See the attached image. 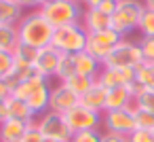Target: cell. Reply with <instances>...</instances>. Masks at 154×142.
Wrapping results in <instances>:
<instances>
[{
    "label": "cell",
    "mask_w": 154,
    "mask_h": 142,
    "mask_svg": "<svg viewBox=\"0 0 154 142\" xmlns=\"http://www.w3.org/2000/svg\"><path fill=\"white\" fill-rule=\"evenodd\" d=\"M74 64H76V74H85V76H93V79H97V74L101 72V64L93 57V55H89L87 51H80V53H76L74 55Z\"/></svg>",
    "instance_id": "cell-17"
},
{
    "label": "cell",
    "mask_w": 154,
    "mask_h": 142,
    "mask_svg": "<svg viewBox=\"0 0 154 142\" xmlns=\"http://www.w3.org/2000/svg\"><path fill=\"white\" fill-rule=\"evenodd\" d=\"M97 83L106 89L131 85V83H135V70L133 68H108V66H103L101 72L97 74Z\"/></svg>",
    "instance_id": "cell-11"
},
{
    "label": "cell",
    "mask_w": 154,
    "mask_h": 142,
    "mask_svg": "<svg viewBox=\"0 0 154 142\" xmlns=\"http://www.w3.org/2000/svg\"><path fill=\"white\" fill-rule=\"evenodd\" d=\"M101 142H129V138L127 136H120V134L106 131V134H101Z\"/></svg>",
    "instance_id": "cell-37"
},
{
    "label": "cell",
    "mask_w": 154,
    "mask_h": 142,
    "mask_svg": "<svg viewBox=\"0 0 154 142\" xmlns=\"http://www.w3.org/2000/svg\"><path fill=\"white\" fill-rule=\"evenodd\" d=\"M36 125H38V129L42 131L45 138L63 140V142H70V138H72V129L66 123V117L59 115V112H53V110L42 112L40 117H36Z\"/></svg>",
    "instance_id": "cell-7"
},
{
    "label": "cell",
    "mask_w": 154,
    "mask_h": 142,
    "mask_svg": "<svg viewBox=\"0 0 154 142\" xmlns=\"http://www.w3.org/2000/svg\"><path fill=\"white\" fill-rule=\"evenodd\" d=\"M19 43L17 36V26H7L0 24V51H13Z\"/></svg>",
    "instance_id": "cell-24"
},
{
    "label": "cell",
    "mask_w": 154,
    "mask_h": 142,
    "mask_svg": "<svg viewBox=\"0 0 154 142\" xmlns=\"http://www.w3.org/2000/svg\"><path fill=\"white\" fill-rule=\"evenodd\" d=\"M139 49H141L143 62H154V36H141Z\"/></svg>",
    "instance_id": "cell-33"
},
{
    "label": "cell",
    "mask_w": 154,
    "mask_h": 142,
    "mask_svg": "<svg viewBox=\"0 0 154 142\" xmlns=\"http://www.w3.org/2000/svg\"><path fill=\"white\" fill-rule=\"evenodd\" d=\"M66 123L70 125L72 134L76 131H91V129H99V125L103 123L101 115L95 112V110H89L87 106L82 104H76L72 110H68L66 115Z\"/></svg>",
    "instance_id": "cell-8"
},
{
    "label": "cell",
    "mask_w": 154,
    "mask_h": 142,
    "mask_svg": "<svg viewBox=\"0 0 154 142\" xmlns=\"http://www.w3.org/2000/svg\"><path fill=\"white\" fill-rule=\"evenodd\" d=\"M59 57H61V53H59V51H57L53 45L38 49L36 60H34V64H32V66H34V72H36L38 76L47 79V81H51V79L55 76V72H57Z\"/></svg>",
    "instance_id": "cell-9"
},
{
    "label": "cell",
    "mask_w": 154,
    "mask_h": 142,
    "mask_svg": "<svg viewBox=\"0 0 154 142\" xmlns=\"http://www.w3.org/2000/svg\"><path fill=\"white\" fill-rule=\"evenodd\" d=\"M139 64H143V55L139 49V43L122 38L110 53V57L103 62V66L108 68H137Z\"/></svg>",
    "instance_id": "cell-5"
},
{
    "label": "cell",
    "mask_w": 154,
    "mask_h": 142,
    "mask_svg": "<svg viewBox=\"0 0 154 142\" xmlns=\"http://www.w3.org/2000/svg\"><path fill=\"white\" fill-rule=\"evenodd\" d=\"M21 17H23V9L19 5H15L13 0H0V24L17 26Z\"/></svg>",
    "instance_id": "cell-20"
},
{
    "label": "cell",
    "mask_w": 154,
    "mask_h": 142,
    "mask_svg": "<svg viewBox=\"0 0 154 142\" xmlns=\"http://www.w3.org/2000/svg\"><path fill=\"white\" fill-rule=\"evenodd\" d=\"M131 104H133V93H131L129 85H120V87L108 89L106 110H120V108H129Z\"/></svg>",
    "instance_id": "cell-14"
},
{
    "label": "cell",
    "mask_w": 154,
    "mask_h": 142,
    "mask_svg": "<svg viewBox=\"0 0 154 142\" xmlns=\"http://www.w3.org/2000/svg\"><path fill=\"white\" fill-rule=\"evenodd\" d=\"M15 5H19L21 9H34L36 11V7H40V0H13Z\"/></svg>",
    "instance_id": "cell-38"
},
{
    "label": "cell",
    "mask_w": 154,
    "mask_h": 142,
    "mask_svg": "<svg viewBox=\"0 0 154 142\" xmlns=\"http://www.w3.org/2000/svg\"><path fill=\"white\" fill-rule=\"evenodd\" d=\"M36 53H38V49H34V47H30V45H26V43H17V47L13 49V55H15V60H19V62H26V64H34V60H36Z\"/></svg>",
    "instance_id": "cell-27"
},
{
    "label": "cell",
    "mask_w": 154,
    "mask_h": 142,
    "mask_svg": "<svg viewBox=\"0 0 154 142\" xmlns=\"http://www.w3.org/2000/svg\"><path fill=\"white\" fill-rule=\"evenodd\" d=\"M116 7H118V0H101V2H99V11L101 13H106V15H114V11H116Z\"/></svg>",
    "instance_id": "cell-36"
},
{
    "label": "cell",
    "mask_w": 154,
    "mask_h": 142,
    "mask_svg": "<svg viewBox=\"0 0 154 142\" xmlns=\"http://www.w3.org/2000/svg\"><path fill=\"white\" fill-rule=\"evenodd\" d=\"M70 142H101V134H99V129H91V131H76V134H72Z\"/></svg>",
    "instance_id": "cell-34"
},
{
    "label": "cell",
    "mask_w": 154,
    "mask_h": 142,
    "mask_svg": "<svg viewBox=\"0 0 154 142\" xmlns=\"http://www.w3.org/2000/svg\"><path fill=\"white\" fill-rule=\"evenodd\" d=\"M15 66V55L13 51H0V76H7Z\"/></svg>",
    "instance_id": "cell-31"
},
{
    "label": "cell",
    "mask_w": 154,
    "mask_h": 142,
    "mask_svg": "<svg viewBox=\"0 0 154 142\" xmlns=\"http://www.w3.org/2000/svg\"><path fill=\"white\" fill-rule=\"evenodd\" d=\"M101 0H80V5H85V9H97Z\"/></svg>",
    "instance_id": "cell-41"
},
{
    "label": "cell",
    "mask_w": 154,
    "mask_h": 142,
    "mask_svg": "<svg viewBox=\"0 0 154 142\" xmlns=\"http://www.w3.org/2000/svg\"><path fill=\"white\" fill-rule=\"evenodd\" d=\"M141 0H118V7L112 15V30H116L122 38L139 28V19L143 15Z\"/></svg>",
    "instance_id": "cell-4"
},
{
    "label": "cell",
    "mask_w": 154,
    "mask_h": 142,
    "mask_svg": "<svg viewBox=\"0 0 154 142\" xmlns=\"http://www.w3.org/2000/svg\"><path fill=\"white\" fill-rule=\"evenodd\" d=\"M45 142H63V140H51V138H47Z\"/></svg>",
    "instance_id": "cell-43"
},
{
    "label": "cell",
    "mask_w": 154,
    "mask_h": 142,
    "mask_svg": "<svg viewBox=\"0 0 154 142\" xmlns=\"http://www.w3.org/2000/svg\"><path fill=\"white\" fill-rule=\"evenodd\" d=\"M103 119V125L108 131L112 134H120V136H131L135 129H137V123H135V102L129 106V108H120V110H106L101 115Z\"/></svg>",
    "instance_id": "cell-6"
},
{
    "label": "cell",
    "mask_w": 154,
    "mask_h": 142,
    "mask_svg": "<svg viewBox=\"0 0 154 142\" xmlns=\"http://www.w3.org/2000/svg\"><path fill=\"white\" fill-rule=\"evenodd\" d=\"M7 104H9V117H11V119H19V121H26V123L36 121V115L32 112V108L28 106V102L17 100V98L11 95V98L7 100Z\"/></svg>",
    "instance_id": "cell-19"
},
{
    "label": "cell",
    "mask_w": 154,
    "mask_h": 142,
    "mask_svg": "<svg viewBox=\"0 0 154 142\" xmlns=\"http://www.w3.org/2000/svg\"><path fill=\"white\" fill-rule=\"evenodd\" d=\"M45 140H47V138H45V136H42V131L38 129L36 121L28 123V129H26V134H23L21 142H45Z\"/></svg>",
    "instance_id": "cell-32"
},
{
    "label": "cell",
    "mask_w": 154,
    "mask_h": 142,
    "mask_svg": "<svg viewBox=\"0 0 154 142\" xmlns=\"http://www.w3.org/2000/svg\"><path fill=\"white\" fill-rule=\"evenodd\" d=\"M36 72H34V66L32 64H26V62H19V60H15V66H13V70L5 76V81H7V85L11 87V91L17 87V85H21L23 81H28L30 76H34Z\"/></svg>",
    "instance_id": "cell-18"
},
{
    "label": "cell",
    "mask_w": 154,
    "mask_h": 142,
    "mask_svg": "<svg viewBox=\"0 0 154 142\" xmlns=\"http://www.w3.org/2000/svg\"><path fill=\"white\" fill-rule=\"evenodd\" d=\"M80 24H82V28L89 34H95V32H101V30L112 28V17L106 15V13H101L99 9H85Z\"/></svg>",
    "instance_id": "cell-12"
},
{
    "label": "cell",
    "mask_w": 154,
    "mask_h": 142,
    "mask_svg": "<svg viewBox=\"0 0 154 142\" xmlns=\"http://www.w3.org/2000/svg\"><path fill=\"white\" fill-rule=\"evenodd\" d=\"M5 119H9V104H7V100H0V123Z\"/></svg>",
    "instance_id": "cell-40"
},
{
    "label": "cell",
    "mask_w": 154,
    "mask_h": 142,
    "mask_svg": "<svg viewBox=\"0 0 154 142\" xmlns=\"http://www.w3.org/2000/svg\"><path fill=\"white\" fill-rule=\"evenodd\" d=\"M135 123L141 129H150L154 131V110H143L135 106Z\"/></svg>",
    "instance_id": "cell-28"
},
{
    "label": "cell",
    "mask_w": 154,
    "mask_h": 142,
    "mask_svg": "<svg viewBox=\"0 0 154 142\" xmlns=\"http://www.w3.org/2000/svg\"><path fill=\"white\" fill-rule=\"evenodd\" d=\"M106 98H108V89L101 87L99 83H95L87 93L80 95V104L87 106L89 110H95V112L103 115L106 112Z\"/></svg>",
    "instance_id": "cell-13"
},
{
    "label": "cell",
    "mask_w": 154,
    "mask_h": 142,
    "mask_svg": "<svg viewBox=\"0 0 154 142\" xmlns=\"http://www.w3.org/2000/svg\"><path fill=\"white\" fill-rule=\"evenodd\" d=\"M143 7H146V9H152V11H154V0H143Z\"/></svg>",
    "instance_id": "cell-42"
},
{
    "label": "cell",
    "mask_w": 154,
    "mask_h": 142,
    "mask_svg": "<svg viewBox=\"0 0 154 142\" xmlns=\"http://www.w3.org/2000/svg\"><path fill=\"white\" fill-rule=\"evenodd\" d=\"M135 106L137 108H143V110H154V89H143L135 100Z\"/></svg>",
    "instance_id": "cell-30"
},
{
    "label": "cell",
    "mask_w": 154,
    "mask_h": 142,
    "mask_svg": "<svg viewBox=\"0 0 154 142\" xmlns=\"http://www.w3.org/2000/svg\"><path fill=\"white\" fill-rule=\"evenodd\" d=\"M26 129H28L26 121L9 117V119H5L2 123H0V142H21Z\"/></svg>",
    "instance_id": "cell-15"
},
{
    "label": "cell",
    "mask_w": 154,
    "mask_h": 142,
    "mask_svg": "<svg viewBox=\"0 0 154 142\" xmlns=\"http://www.w3.org/2000/svg\"><path fill=\"white\" fill-rule=\"evenodd\" d=\"M26 102H28V106L32 108V112L36 117H40L42 112H47L49 110V102H51V85H49V81H45L36 91H32V95Z\"/></svg>",
    "instance_id": "cell-16"
},
{
    "label": "cell",
    "mask_w": 154,
    "mask_h": 142,
    "mask_svg": "<svg viewBox=\"0 0 154 142\" xmlns=\"http://www.w3.org/2000/svg\"><path fill=\"white\" fill-rule=\"evenodd\" d=\"M53 32H55V28L47 21V17L40 13V9L26 13L17 24L19 43H26V45H30L34 49L49 47L51 40H53Z\"/></svg>",
    "instance_id": "cell-1"
},
{
    "label": "cell",
    "mask_w": 154,
    "mask_h": 142,
    "mask_svg": "<svg viewBox=\"0 0 154 142\" xmlns=\"http://www.w3.org/2000/svg\"><path fill=\"white\" fill-rule=\"evenodd\" d=\"M40 13L47 17V21L53 28H63V26L80 24L85 11H82V5L76 0H53L51 5L40 9Z\"/></svg>",
    "instance_id": "cell-2"
},
{
    "label": "cell",
    "mask_w": 154,
    "mask_h": 142,
    "mask_svg": "<svg viewBox=\"0 0 154 142\" xmlns=\"http://www.w3.org/2000/svg\"><path fill=\"white\" fill-rule=\"evenodd\" d=\"M87 40H89V32L82 28V24H72V26L55 28L51 45L59 53L76 55V53H80V51L87 49Z\"/></svg>",
    "instance_id": "cell-3"
},
{
    "label": "cell",
    "mask_w": 154,
    "mask_h": 142,
    "mask_svg": "<svg viewBox=\"0 0 154 142\" xmlns=\"http://www.w3.org/2000/svg\"><path fill=\"white\" fill-rule=\"evenodd\" d=\"M11 98V87L7 85V81L0 76V100H9Z\"/></svg>",
    "instance_id": "cell-39"
},
{
    "label": "cell",
    "mask_w": 154,
    "mask_h": 142,
    "mask_svg": "<svg viewBox=\"0 0 154 142\" xmlns=\"http://www.w3.org/2000/svg\"><path fill=\"white\" fill-rule=\"evenodd\" d=\"M135 81L143 89H154V62H143L135 68Z\"/></svg>",
    "instance_id": "cell-25"
},
{
    "label": "cell",
    "mask_w": 154,
    "mask_h": 142,
    "mask_svg": "<svg viewBox=\"0 0 154 142\" xmlns=\"http://www.w3.org/2000/svg\"><path fill=\"white\" fill-rule=\"evenodd\" d=\"M76 2H80V0H76Z\"/></svg>",
    "instance_id": "cell-44"
},
{
    "label": "cell",
    "mask_w": 154,
    "mask_h": 142,
    "mask_svg": "<svg viewBox=\"0 0 154 142\" xmlns=\"http://www.w3.org/2000/svg\"><path fill=\"white\" fill-rule=\"evenodd\" d=\"M137 30L141 32V36H154V11L152 9H143Z\"/></svg>",
    "instance_id": "cell-29"
},
{
    "label": "cell",
    "mask_w": 154,
    "mask_h": 142,
    "mask_svg": "<svg viewBox=\"0 0 154 142\" xmlns=\"http://www.w3.org/2000/svg\"><path fill=\"white\" fill-rule=\"evenodd\" d=\"M45 81H47V79H42V76L34 74V76H30L28 81H23L21 85H17V87L11 91V95H13V98H17V100H23V102H26V100L32 95V91H36Z\"/></svg>",
    "instance_id": "cell-21"
},
{
    "label": "cell",
    "mask_w": 154,
    "mask_h": 142,
    "mask_svg": "<svg viewBox=\"0 0 154 142\" xmlns=\"http://www.w3.org/2000/svg\"><path fill=\"white\" fill-rule=\"evenodd\" d=\"M76 74V64H74V55H68V53H61L59 57V66H57V72H55V79L59 83H66L70 76Z\"/></svg>",
    "instance_id": "cell-26"
},
{
    "label": "cell",
    "mask_w": 154,
    "mask_h": 142,
    "mask_svg": "<svg viewBox=\"0 0 154 142\" xmlns=\"http://www.w3.org/2000/svg\"><path fill=\"white\" fill-rule=\"evenodd\" d=\"M95 83H97V79H93V76L74 74V76H70V79H68L63 85H66V87H70V89H72V91H74L78 98H80V95H82V93H87V91H89V89H91Z\"/></svg>",
    "instance_id": "cell-23"
},
{
    "label": "cell",
    "mask_w": 154,
    "mask_h": 142,
    "mask_svg": "<svg viewBox=\"0 0 154 142\" xmlns=\"http://www.w3.org/2000/svg\"><path fill=\"white\" fill-rule=\"evenodd\" d=\"M129 142H154V134H152L150 129L137 127V129L129 136Z\"/></svg>",
    "instance_id": "cell-35"
},
{
    "label": "cell",
    "mask_w": 154,
    "mask_h": 142,
    "mask_svg": "<svg viewBox=\"0 0 154 142\" xmlns=\"http://www.w3.org/2000/svg\"><path fill=\"white\" fill-rule=\"evenodd\" d=\"M89 40H93V43H97V45H101V47H106V49H114V47L122 40V36H120L116 30L108 28V30H101V32L89 34Z\"/></svg>",
    "instance_id": "cell-22"
},
{
    "label": "cell",
    "mask_w": 154,
    "mask_h": 142,
    "mask_svg": "<svg viewBox=\"0 0 154 142\" xmlns=\"http://www.w3.org/2000/svg\"><path fill=\"white\" fill-rule=\"evenodd\" d=\"M152 134H154V131H152Z\"/></svg>",
    "instance_id": "cell-45"
},
{
    "label": "cell",
    "mask_w": 154,
    "mask_h": 142,
    "mask_svg": "<svg viewBox=\"0 0 154 142\" xmlns=\"http://www.w3.org/2000/svg\"><path fill=\"white\" fill-rule=\"evenodd\" d=\"M76 104H80V98L70 89L66 87L63 83L51 87V102H49V110L53 112H59V115H66L68 110H72Z\"/></svg>",
    "instance_id": "cell-10"
}]
</instances>
